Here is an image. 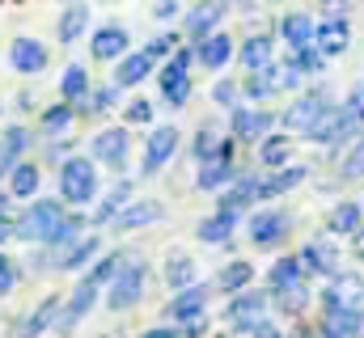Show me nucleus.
Instances as JSON below:
<instances>
[{
  "mask_svg": "<svg viewBox=\"0 0 364 338\" xmlns=\"http://www.w3.org/2000/svg\"><path fill=\"white\" fill-rule=\"evenodd\" d=\"M199 237H203L208 246H220L225 237H233V216H220V212H216L212 220H203V224H199Z\"/></svg>",
  "mask_w": 364,
  "mask_h": 338,
  "instance_id": "obj_32",
  "label": "nucleus"
},
{
  "mask_svg": "<svg viewBox=\"0 0 364 338\" xmlns=\"http://www.w3.org/2000/svg\"><path fill=\"white\" fill-rule=\"evenodd\" d=\"M322 110H326V93L318 89V93H305V97H301V102H296V106H292V110L284 114V123H288V127H301V131H305V127H309V123H314V119H318Z\"/></svg>",
  "mask_w": 364,
  "mask_h": 338,
  "instance_id": "obj_12",
  "label": "nucleus"
},
{
  "mask_svg": "<svg viewBox=\"0 0 364 338\" xmlns=\"http://www.w3.org/2000/svg\"><path fill=\"white\" fill-rule=\"evenodd\" d=\"M250 279H255V266H250V262H229V266L220 271V288H225V292H237V288H246Z\"/></svg>",
  "mask_w": 364,
  "mask_h": 338,
  "instance_id": "obj_35",
  "label": "nucleus"
},
{
  "mask_svg": "<svg viewBox=\"0 0 364 338\" xmlns=\"http://www.w3.org/2000/svg\"><path fill=\"white\" fill-rule=\"evenodd\" d=\"M174 13V0H157V17H170Z\"/></svg>",
  "mask_w": 364,
  "mask_h": 338,
  "instance_id": "obj_53",
  "label": "nucleus"
},
{
  "mask_svg": "<svg viewBox=\"0 0 364 338\" xmlns=\"http://www.w3.org/2000/svg\"><path fill=\"white\" fill-rule=\"evenodd\" d=\"M250 338H284V334H279L275 326H255V330H250Z\"/></svg>",
  "mask_w": 364,
  "mask_h": 338,
  "instance_id": "obj_52",
  "label": "nucleus"
},
{
  "mask_svg": "<svg viewBox=\"0 0 364 338\" xmlns=\"http://www.w3.org/2000/svg\"><path fill=\"white\" fill-rule=\"evenodd\" d=\"M279 34H284L296 51H305V47L314 43V21H309L305 13H288V17H284V26H279Z\"/></svg>",
  "mask_w": 364,
  "mask_h": 338,
  "instance_id": "obj_20",
  "label": "nucleus"
},
{
  "mask_svg": "<svg viewBox=\"0 0 364 338\" xmlns=\"http://www.w3.org/2000/svg\"><path fill=\"white\" fill-rule=\"evenodd\" d=\"M195 157H199V161H225V157L233 161L229 136H220V131H212V127H208V131H199V136H195Z\"/></svg>",
  "mask_w": 364,
  "mask_h": 338,
  "instance_id": "obj_15",
  "label": "nucleus"
},
{
  "mask_svg": "<svg viewBox=\"0 0 364 338\" xmlns=\"http://www.w3.org/2000/svg\"><path fill=\"white\" fill-rule=\"evenodd\" d=\"M229 178H233V161H229V157H225V161H208L203 173H199V186H203V190H216V186H225Z\"/></svg>",
  "mask_w": 364,
  "mask_h": 338,
  "instance_id": "obj_36",
  "label": "nucleus"
},
{
  "mask_svg": "<svg viewBox=\"0 0 364 338\" xmlns=\"http://www.w3.org/2000/svg\"><path fill=\"white\" fill-rule=\"evenodd\" d=\"M326 4H343V0H326Z\"/></svg>",
  "mask_w": 364,
  "mask_h": 338,
  "instance_id": "obj_58",
  "label": "nucleus"
},
{
  "mask_svg": "<svg viewBox=\"0 0 364 338\" xmlns=\"http://www.w3.org/2000/svg\"><path fill=\"white\" fill-rule=\"evenodd\" d=\"M296 182H305V169L301 165L284 169V173H272V178H255V199H275V195L292 190Z\"/></svg>",
  "mask_w": 364,
  "mask_h": 338,
  "instance_id": "obj_11",
  "label": "nucleus"
},
{
  "mask_svg": "<svg viewBox=\"0 0 364 338\" xmlns=\"http://www.w3.org/2000/svg\"><path fill=\"white\" fill-rule=\"evenodd\" d=\"M225 13H229V0H203V4H195V13L186 17L191 38H208V34H212V26H216Z\"/></svg>",
  "mask_w": 364,
  "mask_h": 338,
  "instance_id": "obj_9",
  "label": "nucleus"
},
{
  "mask_svg": "<svg viewBox=\"0 0 364 338\" xmlns=\"http://www.w3.org/2000/svg\"><path fill=\"white\" fill-rule=\"evenodd\" d=\"M9 237H13V224H4V220H0V241H9Z\"/></svg>",
  "mask_w": 364,
  "mask_h": 338,
  "instance_id": "obj_55",
  "label": "nucleus"
},
{
  "mask_svg": "<svg viewBox=\"0 0 364 338\" xmlns=\"http://www.w3.org/2000/svg\"><path fill=\"white\" fill-rule=\"evenodd\" d=\"M110 102H114V93H110V89H97V93H93V110H106Z\"/></svg>",
  "mask_w": 364,
  "mask_h": 338,
  "instance_id": "obj_51",
  "label": "nucleus"
},
{
  "mask_svg": "<svg viewBox=\"0 0 364 338\" xmlns=\"http://www.w3.org/2000/svg\"><path fill=\"white\" fill-rule=\"evenodd\" d=\"M263 309H267L263 292H246V296H237V300L225 309V322H229V326H263Z\"/></svg>",
  "mask_w": 364,
  "mask_h": 338,
  "instance_id": "obj_6",
  "label": "nucleus"
},
{
  "mask_svg": "<svg viewBox=\"0 0 364 338\" xmlns=\"http://www.w3.org/2000/svg\"><path fill=\"white\" fill-rule=\"evenodd\" d=\"M68 119H73V106H68V102H60V106H51V110L43 114V127H47V131H60Z\"/></svg>",
  "mask_w": 364,
  "mask_h": 338,
  "instance_id": "obj_42",
  "label": "nucleus"
},
{
  "mask_svg": "<svg viewBox=\"0 0 364 338\" xmlns=\"http://www.w3.org/2000/svg\"><path fill=\"white\" fill-rule=\"evenodd\" d=\"M140 292H144V266H140V262H132L127 271H119V275H114L106 305H110L114 313H119V309H132V305L140 300Z\"/></svg>",
  "mask_w": 364,
  "mask_h": 338,
  "instance_id": "obj_4",
  "label": "nucleus"
},
{
  "mask_svg": "<svg viewBox=\"0 0 364 338\" xmlns=\"http://www.w3.org/2000/svg\"><path fill=\"white\" fill-rule=\"evenodd\" d=\"M275 300H279L284 313H301L305 300H309V292H305V283H292V288H275Z\"/></svg>",
  "mask_w": 364,
  "mask_h": 338,
  "instance_id": "obj_38",
  "label": "nucleus"
},
{
  "mask_svg": "<svg viewBox=\"0 0 364 338\" xmlns=\"http://www.w3.org/2000/svg\"><path fill=\"white\" fill-rule=\"evenodd\" d=\"M267 127H272V114H267V110H233V136L259 140Z\"/></svg>",
  "mask_w": 364,
  "mask_h": 338,
  "instance_id": "obj_19",
  "label": "nucleus"
},
{
  "mask_svg": "<svg viewBox=\"0 0 364 338\" xmlns=\"http://www.w3.org/2000/svg\"><path fill=\"white\" fill-rule=\"evenodd\" d=\"M93 300H97V283L90 279H81L77 283V292H73V300H68V313H64V326H73V322H81L85 313L93 309Z\"/></svg>",
  "mask_w": 364,
  "mask_h": 338,
  "instance_id": "obj_21",
  "label": "nucleus"
},
{
  "mask_svg": "<svg viewBox=\"0 0 364 338\" xmlns=\"http://www.w3.org/2000/svg\"><path fill=\"white\" fill-rule=\"evenodd\" d=\"M191 60H195V51H191V47H182V51H174V60H170V64L161 68V89H170V84H178V81H191V77H186Z\"/></svg>",
  "mask_w": 364,
  "mask_h": 338,
  "instance_id": "obj_30",
  "label": "nucleus"
},
{
  "mask_svg": "<svg viewBox=\"0 0 364 338\" xmlns=\"http://www.w3.org/2000/svg\"><path fill=\"white\" fill-rule=\"evenodd\" d=\"M174 148H178V131H174V127L153 131V136H149V148H144V173H157V169L174 157Z\"/></svg>",
  "mask_w": 364,
  "mask_h": 338,
  "instance_id": "obj_7",
  "label": "nucleus"
},
{
  "mask_svg": "<svg viewBox=\"0 0 364 338\" xmlns=\"http://www.w3.org/2000/svg\"><path fill=\"white\" fill-rule=\"evenodd\" d=\"M170 51H174V34H161V38H153V43H149V51H144V55H149V60H157V55H170Z\"/></svg>",
  "mask_w": 364,
  "mask_h": 338,
  "instance_id": "obj_47",
  "label": "nucleus"
},
{
  "mask_svg": "<svg viewBox=\"0 0 364 338\" xmlns=\"http://www.w3.org/2000/svg\"><path fill=\"white\" fill-rule=\"evenodd\" d=\"M314 38H318V55H322V60H335V55L348 51V43H352V26H348L343 17H331L326 26L314 30Z\"/></svg>",
  "mask_w": 364,
  "mask_h": 338,
  "instance_id": "obj_5",
  "label": "nucleus"
},
{
  "mask_svg": "<svg viewBox=\"0 0 364 338\" xmlns=\"http://www.w3.org/2000/svg\"><path fill=\"white\" fill-rule=\"evenodd\" d=\"M229 55H233L229 34H208V38L199 43V64H203V68H225Z\"/></svg>",
  "mask_w": 364,
  "mask_h": 338,
  "instance_id": "obj_18",
  "label": "nucleus"
},
{
  "mask_svg": "<svg viewBox=\"0 0 364 338\" xmlns=\"http://www.w3.org/2000/svg\"><path fill=\"white\" fill-rule=\"evenodd\" d=\"M161 93H166L170 106H182V102L191 97V81H178V84H170V89H161Z\"/></svg>",
  "mask_w": 364,
  "mask_h": 338,
  "instance_id": "obj_48",
  "label": "nucleus"
},
{
  "mask_svg": "<svg viewBox=\"0 0 364 338\" xmlns=\"http://www.w3.org/2000/svg\"><path fill=\"white\" fill-rule=\"evenodd\" d=\"M305 275H309V271L301 266L296 254H292V258H279V262L272 266V288H292V283H301Z\"/></svg>",
  "mask_w": 364,
  "mask_h": 338,
  "instance_id": "obj_22",
  "label": "nucleus"
},
{
  "mask_svg": "<svg viewBox=\"0 0 364 338\" xmlns=\"http://www.w3.org/2000/svg\"><path fill=\"white\" fill-rule=\"evenodd\" d=\"M123 153H127V131L123 127H110V131L93 136V161H123Z\"/></svg>",
  "mask_w": 364,
  "mask_h": 338,
  "instance_id": "obj_13",
  "label": "nucleus"
},
{
  "mask_svg": "<svg viewBox=\"0 0 364 338\" xmlns=\"http://www.w3.org/2000/svg\"><path fill=\"white\" fill-rule=\"evenodd\" d=\"M149 119H153V102L136 97V102L127 106V123H149Z\"/></svg>",
  "mask_w": 364,
  "mask_h": 338,
  "instance_id": "obj_45",
  "label": "nucleus"
},
{
  "mask_svg": "<svg viewBox=\"0 0 364 338\" xmlns=\"http://www.w3.org/2000/svg\"><path fill=\"white\" fill-rule=\"evenodd\" d=\"M292 157V136H272V140H263V165L275 169L284 165Z\"/></svg>",
  "mask_w": 364,
  "mask_h": 338,
  "instance_id": "obj_33",
  "label": "nucleus"
},
{
  "mask_svg": "<svg viewBox=\"0 0 364 338\" xmlns=\"http://www.w3.org/2000/svg\"><path fill=\"white\" fill-rule=\"evenodd\" d=\"M322 305H326V313H364V283L356 275H335Z\"/></svg>",
  "mask_w": 364,
  "mask_h": 338,
  "instance_id": "obj_3",
  "label": "nucleus"
},
{
  "mask_svg": "<svg viewBox=\"0 0 364 338\" xmlns=\"http://www.w3.org/2000/svg\"><path fill=\"white\" fill-rule=\"evenodd\" d=\"M149 72H153V60H149L144 51H140V55H127L123 68H119V84H140Z\"/></svg>",
  "mask_w": 364,
  "mask_h": 338,
  "instance_id": "obj_31",
  "label": "nucleus"
},
{
  "mask_svg": "<svg viewBox=\"0 0 364 338\" xmlns=\"http://www.w3.org/2000/svg\"><path fill=\"white\" fill-rule=\"evenodd\" d=\"M360 203H339L331 216H326V224H331V233H356L360 229Z\"/></svg>",
  "mask_w": 364,
  "mask_h": 338,
  "instance_id": "obj_24",
  "label": "nucleus"
},
{
  "mask_svg": "<svg viewBox=\"0 0 364 338\" xmlns=\"http://www.w3.org/2000/svg\"><path fill=\"white\" fill-rule=\"evenodd\" d=\"M335 127H339V106H326L305 131H309V140H318V144H331L335 140Z\"/></svg>",
  "mask_w": 364,
  "mask_h": 338,
  "instance_id": "obj_28",
  "label": "nucleus"
},
{
  "mask_svg": "<svg viewBox=\"0 0 364 338\" xmlns=\"http://www.w3.org/2000/svg\"><path fill=\"white\" fill-rule=\"evenodd\" d=\"M93 60H114V55H123L127 51V34L119 30V26H106V30H97L90 43Z\"/></svg>",
  "mask_w": 364,
  "mask_h": 338,
  "instance_id": "obj_17",
  "label": "nucleus"
},
{
  "mask_svg": "<svg viewBox=\"0 0 364 338\" xmlns=\"http://www.w3.org/2000/svg\"><path fill=\"white\" fill-rule=\"evenodd\" d=\"M13 283H17V266H13L9 258H0V296H9Z\"/></svg>",
  "mask_w": 364,
  "mask_h": 338,
  "instance_id": "obj_46",
  "label": "nucleus"
},
{
  "mask_svg": "<svg viewBox=\"0 0 364 338\" xmlns=\"http://www.w3.org/2000/svg\"><path fill=\"white\" fill-rule=\"evenodd\" d=\"M364 326V313H326V334L331 338H356Z\"/></svg>",
  "mask_w": 364,
  "mask_h": 338,
  "instance_id": "obj_25",
  "label": "nucleus"
},
{
  "mask_svg": "<svg viewBox=\"0 0 364 338\" xmlns=\"http://www.w3.org/2000/svg\"><path fill=\"white\" fill-rule=\"evenodd\" d=\"M191 279H195V266H191V258H186V254H170L166 283H174V288H191Z\"/></svg>",
  "mask_w": 364,
  "mask_h": 338,
  "instance_id": "obj_37",
  "label": "nucleus"
},
{
  "mask_svg": "<svg viewBox=\"0 0 364 338\" xmlns=\"http://www.w3.org/2000/svg\"><path fill=\"white\" fill-rule=\"evenodd\" d=\"M85 84H90L85 68H68V72H64V84H60V89H64V102H77V97L85 93Z\"/></svg>",
  "mask_w": 364,
  "mask_h": 338,
  "instance_id": "obj_41",
  "label": "nucleus"
},
{
  "mask_svg": "<svg viewBox=\"0 0 364 338\" xmlns=\"http://www.w3.org/2000/svg\"><path fill=\"white\" fill-rule=\"evenodd\" d=\"M26 140H30V136H26L21 127H13V131H9V144H4V165H13V157L26 148Z\"/></svg>",
  "mask_w": 364,
  "mask_h": 338,
  "instance_id": "obj_44",
  "label": "nucleus"
},
{
  "mask_svg": "<svg viewBox=\"0 0 364 338\" xmlns=\"http://www.w3.org/2000/svg\"><path fill=\"white\" fill-rule=\"evenodd\" d=\"M242 60H246V68H250V72H263V68L272 64V38L255 34V38L242 47Z\"/></svg>",
  "mask_w": 364,
  "mask_h": 338,
  "instance_id": "obj_23",
  "label": "nucleus"
},
{
  "mask_svg": "<svg viewBox=\"0 0 364 338\" xmlns=\"http://www.w3.org/2000/svg\"><path fill=\"white\" fill-rule=\"evenodd\" d=\"M127 195H132V182H119V186L106 195V203L93 212V220H110V216H119V212L127 207Z\"/></svg>",
  "mask_w": 364,
  "mask_h": 338,
  "instance_id": "obj_34",
  "label": "nucleus"
},
{
  "mask_svg": "<svg viewBox=\"0 0 364 338\" xmlns=\"http://www.w3.org/2000/svg\"><path fill=\"white\" fill-rule=\"evenodd\" d=\"M161 216V203L157 199H140V203H127L119 216H114V224L119 229H140V224H153Z\"/></svg>",
  "mask_w": 364,
  "mask_h": 338,
  "instance_id": "obj_16",
  "label": "nucleus"
},
{
  "mask_svg": "<svg viewBox=\"0 0 364 338\" xmlns=\"http://www.w3.org/2000/svg\"><path fill=\"white\" fill-rule=\"evenodd\" d=\"M85 21H90V9L85 4H73L64 17H60V43H73L85 34Z\"/></svg>",
  "mask_w": 364,
  "mask_h": 338,
  "instance_id": "obj_27",
  "label": "nucleus"
},
{
  "mask_svg": "<svg viewBox=\"0 0 364 338\" xmlns=\"http://www.w3.org/2000/svg\"><path fill=\"white\" fill-rule=\"evenodd\" d=\"M55 317H60V300L51 296V300H43V305L34 309V317L26 322V330H21V338H38L43 330H47V326H51V322H55Z\"/></svg>",
  "mask_w": 364,
  "mask_h": 338,
  "instance_id": "obj_26",
  "label": "nucleus"
},
{
  "mask_svg": "<svg viewBox=\"0 0 364 338\" xmlns=\"http://www.w3.org/2000/svg\"><path fill=\"white\" fill-rule=\"evenodd\" d=\"M356 173H364V144L348 157V161H343V178H356Z\"/></svg>",
  "mask_w": 364,
  "mask_h": 338,
  "instance_id": "obj_49",
  "label": "nucleus"
},
{
  "mask_svg": "<svg viewBox=\"0 0 364 338\" xmlns=\"http://www.w3.org/2000/svg\"><path fill=\"white\" fill-rule=\"evenodd\" d=\"M284 233H288V220H284L279 212H259V216L250 220V241H255V246H275Z\"/></svg>",
  "mask_w": 364,
  "mask_h": 338,
  "instance_id": "obj_10",
  "label": "nucleus"
},
{
  "mask_svg": "<svg viewBox=\"0 0 364 338\" xmlns=\"http://www.w3.org/2000/svg\"><path fill=\"white\" fill-rule=\"evenodd\" d=\"M356 254H360V258H364V229H360V233H356Z\"/></svg>",
  "mask_w": 364,
  "mask_h": 338,
  "instance_id": "obj_56",
  "label": "nucleus"
},
{
  "mask_svg": "<svg viewBox=\"0 0 364 338\" xmlns=\"http://www.w3.org/2000/svg\"><path fill=\"white\" fill-rule=\"evenodd\" d=\"M0 220H4V195H0Z\"/></svg>",
  "mask_w": 364,
  "mask_h": 338,
  "instance_id": "obj_57",
  "label": "nucleus"
},
{
  "mask_svg": "<svg viewBox=\"0 0 364 338\" xmlns=\"http://www.w3.org/2000/svg\"><path fill=\"white\" fill-rule=\"evenodd\" d=\"M203 300H208V288H182L178 300L170 305V317L174 322H199V313H203Z\"/></svg>",
  "mask_w": 364,
  "mask_h": 338,
  "instance_id": "obj_14",
  "label": "nucleus"
},
{
  "mask_svg": "<svg viewBox=\"0 0 364 338\" xmlns=\"http://www.w3.org/2000/svg\"><path fill=\"white\" fill-rule=\"evenodd\" d=\"M34 190H38V169L34 165H13V195L26 199V195H34Z\"/></svg>",
  "mask_w": 364,
  "mask_h": 338,
  "instance_id": "obj_39",
  "label": "nucleus"
},
{
  "mask_svg": "<svg viewBox=\"0 0 364 338\" xmlns=\"http://www.w3.org/2000/svg\"><path fill=\"white\" fill-rule=\"evenodd\" d=\"M60 220H64V207H60L55 199H43V203H34V207L13 224V233H17L21 241H51V233L60 229Z\"/></svg>",
  "mask_w": 364,
  "mask_h": 338,
  "instance_id": "obj_1",
  "label": "nucleus"
},
{
  "mask_svg": "<svg viewBox=\"0 0 364 338\" xmlns=\"http://www.w3.org/2000/svg\"><path fill=\"white\" fill-rule=\"evenodd\" d=\"M93 190H97L93 161H85V157H73V161H64V169H60V195H64L68 203H90Z\"/></svg>",
  "mask_w": 364,
  "mask_h": 338,
  "instance_id": "obj_2",
  "label": "nucleus"
},
{
  "mask_svg": "<svg viewBox=\"0 0 364 338\" xmlns=\"http://www.w3.org/2000/svg\"><path fill=\"white\" fill-rule=\"evenodd\" d=\"M144 338H178V334H174V330H166V326H161V330H149V334H144Z\"/></svg>",
  "mask_w": 364,
  "mask_h": 338,
  "instance_id": "obj_54",
  "label": "nucleus"
},
{
  "mask_svg": "<svg viewBox=\"0 0 364 338\" xmlns=\"http://www.w3.org/2000/svg\"><path fill=\"white\" fill-rule=\"evenodd\" d=\"M212 97H216L220 106H229V102L237 97V84H233V81H220V84H216V89H212Z\"/></svg>",
  "mask_w": 364,
  "mask_h": 338,
  "instance_id": "obj_50",
  "label": "nucleus"
},
{
  "mask_svg": "<svg viewBox=\"0 0 364 338\" xmlns=\"http://www.w3.org/2000/svg\"><path fill=\"white\" fill-rule=\"evenodd\" d=\"M301 266L305 271H335V246H322V241H314V246H305V254H301Z\"/></svg>",
  "mask_w": 364,
  "mask_h": 338,
  "instance_id": "obj_29",
  "label": "nucleus"
},
{
  "mask_svg": "<svg viewBox=\"0 0 364 338\" xmlns=\"http://www.w3.org/2000/svg\"><path fill=\"white\" fill-rule=\"evenodd\" d=\"M9 60H13L17 72H43V68H47V47L34 43V38H13Z\"/></svg>",
  "mask_w": 364,
  "mask_h": 338,
  "instance_id": "obj_8",
  "label": "nucleus"
},
{
  "mask_svg": "<svg viewBox=\"0 0 364 338\" xmlns=\"http://www.w3.org/2000/svg\"><path fill=\"white\" fill-rule=\"evenodd\" d=\"M322 64H326V60H322L318 51H309V47H305V51H296V60H292V68H296V72H322Z\"/></svg>",
  "mask_w": 364,
  "mask_h": 338,
  "instance_id": "obj_43",
  "label": "nucleus"
},
{
  "mask_svg": "<svg viewBox=\"0 0 364 338\" xmlns=\"http://www.w3.org/2000/svg\"><path fill=\"white\" fill-rule=\"evenodd\" d=\"M93 254H97V237H85L73 254H64V258H60V271H77L81 262H90Z\"/></svg>",
  "mask_w": 364,
  "mask_h": 338,
  "instance_id": "obj_40",
  "label": "nucleus"
}]
</instances>
